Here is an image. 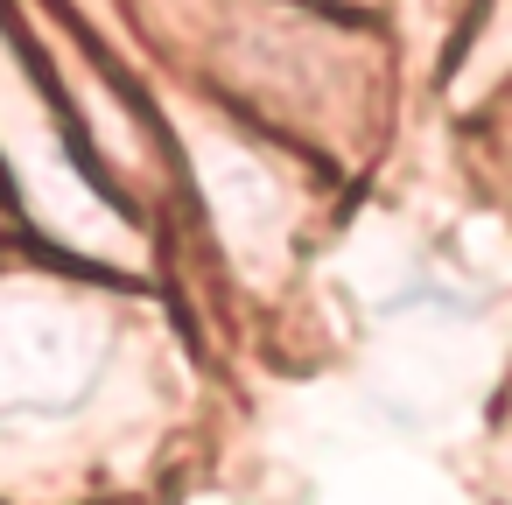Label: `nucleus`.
<instances>
[{"mask_svg": "<svg viewBox=\"0 0 512 505\" xmlns=\"http://www.w3.org/2000/svg\"><path fill=\"white\" fill-rule=\"evenodd\" d=\"M0 204L64 267H85L106 281L155 274V225L106 190V176L78 148V134L29 50L22 15H8V8H0Z\"/></svg>", "mask_w": 512, "mask_h": 505, "instance_id": "obj_1", "label": "nucleus"}, {"mask_svg": "<svg viewBox=\"0 0 512 505\" xmlns=\"http://www.w3.org/2000/svg\"><path fill=\"white\" fill-rule=\"evenodd\" d=\"M169 134H176V162H183V204L211 225L225 267L239 281H281L295 267L302 246V211H309V155L274 141L267 127L225 113L218 99H190V106H162Z\"/></svg>", "mask_w": 512, "mask_h": 505, "instance_id": "obj_2", "label": "nucleus"}, {"mask_svg": "<svg viewBox=\"0 0 512 505\" xmlns=\"http://www.w3.org/2000/svg\"><path fill=\"white\" fill-rule=\"evenodd\" d=\"M512 78V0H477V22L463 36V92Z\"/></svg>", "mask_w": 512, "mask_h": 505, "instance_id": "obj_3", "label": "nucleus"}, {"mask_svg": "<svg viewBox=\"0 0 512 505\" xmlns=\"http://www.w3.org/2000/svg\"><path fill=\"white\" fill-rule=\"evenodd\" d=\"M344 8H358V0H344Z\"/></svg>", "mask_w": 512, "mask_h": 505, "instance_id": "obj_4", "label": "nucleus"}]
</instances>
